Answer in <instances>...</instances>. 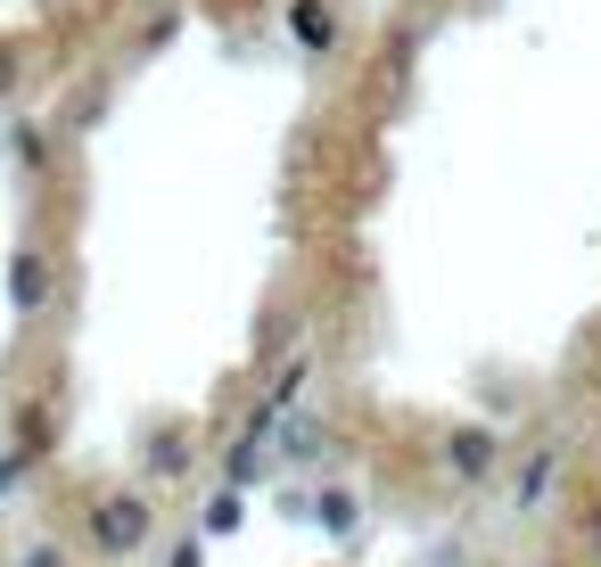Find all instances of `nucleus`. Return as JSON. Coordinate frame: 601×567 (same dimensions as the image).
Returning a JSON list of instances; mask_svg holds the SVG:
<instances>
[{
  "label": "nucleus",
  "instance_id": "f257e3e1",
  "mask_svg": "<svg viewBox=\"0 0 601 567\" xmlns=\"http://www.w3.org/2000/svg\"><path fill=\"white\" fill-rule=\"evenodd\" d=\"M289 17H297V41H330V9H321V0H297Z\"/></svg>",
  "mask_w": 601,
  "mask_h": 567
}]
</instances>
